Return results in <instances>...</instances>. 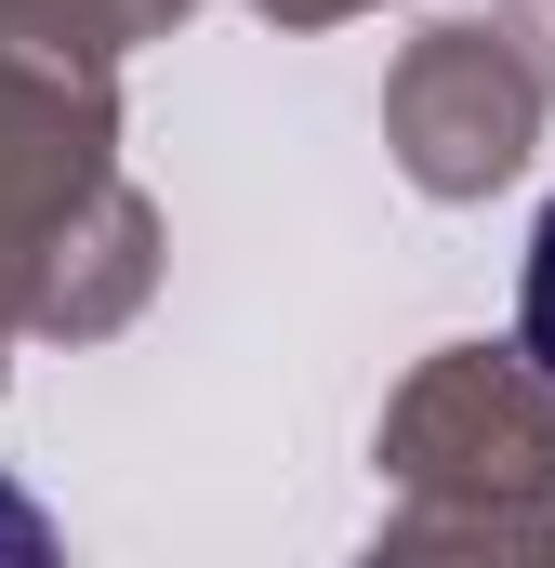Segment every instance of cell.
I'll return each mask as SVG.
<instances>
[{"instance_id":"cell-1","label":"cell","mask_w":555,"mask_h":568,"mask_svg":"<svg viewBox=\"0 0 555 568\" xmlns=\"http://www.w3.org/2000/svg\"><path fill=\"white\" fill-rule=\"evenodd\" d=\"M516 344H529V371L555 384V212L529 225V291H516Z\"/></svg>"}]
</instances>
